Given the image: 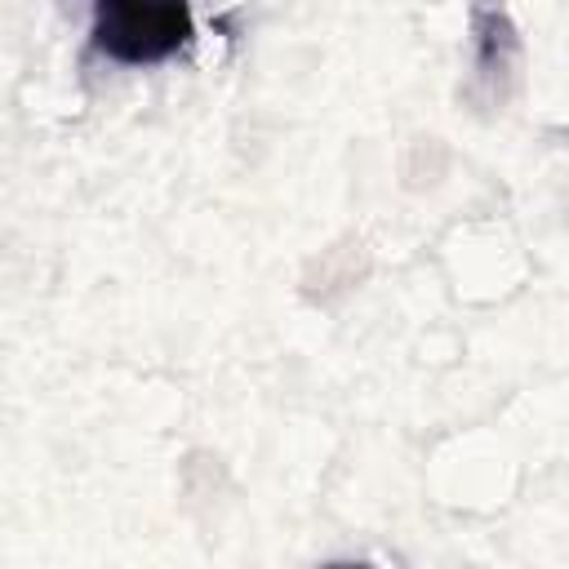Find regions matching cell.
<instances>
[{
    "label": "cell",
    "instance_id": "obj_1",
    "mask_svg": "<svg viewBox=\"0 0 569 569\" xmlns=\"http://www.w3.org/2000/svg\"><path fill=\"white\" fill-rule=\"evenodd\" d=\"M191 40L187 0H93V44L124 67H147Z\"/></svg>",
    "mask_w": 569,
    "mask_h": 569
}]
</instances>
